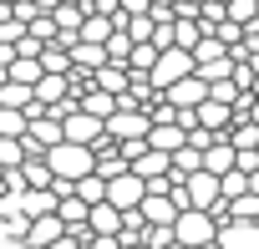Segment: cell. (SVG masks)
Wrapping results in <instances>:
<instances>
[{"label":"cell","instance_id":"obj_19","mask_svg":"<svg viewBox=\"0 0 259 249\" xmlns=\"http://www.w3.org/2000/svg\"><path fill=\"white\" fill-rule=\"evenodd\" d=\"M117 6H122L127 16H138V11H148V6H153V0H117Z\"/></svg>","mask_w":259,"mask_h":249},{"label":"cell","instance_id":"obj_16","mask_svg":"<svg viewBox=\"0 0 259 249\" xmlns=\"http://www.w3.org/2000/svg\"><path fill=\"white\" fill-rule=\"evenodd\" d=\"M21 203H26V219H36V214H51V209H56V193H51V188H26Z\"/></svg>","mask_w":259,"mask_h":249},{"label":"cell","instance_id":"obj_9","mask_svg":"<svg viewBox=\"0 0 259 249\" xmlns=\"http://www.w3.org/2000/svg\"><path fill=\"white\" fill-rule=\"evenodd\" d=\"M61 234H66V224H61V214H56V209H51V214H36V219L26 224V244H31V249L61 244Z\"/></svg>","mask_w":259,"mask_h":249},{"label":"cell","instance_id":"obj_3","mask_svg":"<svg viewBox=\"0 0 259 249\" xmlns=\"http://www.w3.org/2000/svg\"><path fill=\"white\" fill-rule=\"evenodd\" d=\"M188 71H193V51H188V46H163L158 61L148 66V81L163 92L168 81H178V76H188Z\"/></svg>","mask_w":259,"mask_h":249},{"label":"cell","instance_id":"obj_1","mask_svg":"<svg viewBox=\"0 0 259 249\" xmlns=\"http://www.w3.org/2000/svg\"><path fill=\"white\" fill-rule=\"evenodd\" d=\"M46 163H51V173L56 178H81V173H92V143H71V138H61V143H51L46 148Z\"/></svg>","mask_w":259,"mask_h":249},{"label":"cell","instance_id":"obj_5","mask_svg":"<svg viewBox=\"0 0 259 249\" xmlns=\"http://www.w3.org/2000/svg\"><path fill=\"white\" fill-rule=\"evenodd\" d=\"M224 249H259V219H219V239Z\"/></svg>","mask_w":259,"mask_h":249},{"label":"cell","instance_id":"obj_22","mask_svg":"<svg viewBox=\"0 0 259 249\" xmlns=\"http://www.w3.org/2000/svg\"><path fill=\"white\" fill-rule=\"evenodd\" d=\"M0 81H6V66H0Z\"/></svg>","mask_w":259,"mask_h":249},{"label":"cell","instance_id":"obj_13","mask_svg":"<svg viewBox=\"0 0 259 249\" xmlns=\"http://www.w3.org/2000/svg\"><path fill=\"white\" fill-rule=\"evenodd\" d=\"M193 168H203V148H193V143H183V148H173V163H168V173H173V183H183Z\"/></svg>","mask_w":259,"mask_h":249},{"label":"cell","instance_id":"obj_7","mask_svg":"<svg viewBox=\"0 0 259 249\" xmlns=\"http://www.w3.org/2000/svg\"><path fill=\"white\" fill-rule=\"evenodd\" d=\"M163 97H168L173 107H198V102L208 97V81H203L198 71H188V76H178V81H168V87H163Z\"/></svg>","mask_w":259,"mask_h":249},{"label":"cell","instance_id":"obj_4","mask_svg":"<svg viewBox=\"0 0 259 249\" xmlns=\"http://www.w3.org/2000/svg\"><path fill=\"white\" fill-rule=\"evenodd\" d=\"M183 198H188V209H219L224 203V193H219V173H208V168H193L188 178H183Z\"/></svg>","mask_w":259,"mask_h":249},{"label":"cell","instance_id":"obj_2","mask_svg":"<svg viewBox=\"0 0 259 249\" xmlns=\"http://www.w3.org/2000/svg\"><path fill=\"white\" fill-rule=\"evenodd\" d=\"M173 239H178V244H213V239H219V219H213L208 209H178Z\"/></svg>","mask_w":259,"mask_h":249},{"label":"cell","instance_id":"obj_10","mask_svg":"<svg viewBox=\"0 0 259 249\" xmlns=\"http://www.w3.org/2000/svg\"><path fill=\"white\" fill-rule=\"evenodd\" d=\"M51 21H56L61 41L71 46V41H76V31H81V21H87V0H56V6H51Z\"/></svg>","mask_w":259,"mask_h":249},{"label":"cell","instance_id":"obj_21","mask_svg":"<svg viewBox=\"0 0 259 249\" xmlns=\"http://www.w3.org/2000/svg\"><path fill=\"white\" fill-rule=\"evenodd\" d=\"M249 117H254V122H259V97H254V102H249Z\"/></svg>","mask_w":259,"mask_h":249},{"label":"cell","instance_id":"obj_8","mask_svg":"<svg viewBox=\"0 0 259 249\" xmlns=\"http://www.w3.org/2000/svg\"><path fill=\"white\" fill-rule=\"evenodd\" d=\"M138 209H143L148 224H173V219H178V198H173V188H148Z\"/></svg>","mask_w":259,"mask_h":249},{"label":"cell","instance_id":"obj_20","mask_svg":"<svg viewBox=\"0 0 259 249\" xmlns=\"http://www.w3.org/2000/svg\"><path fill=\"white\" fill-rule=\"evenodd\" d=\"M249 188H254V193H259V168H249Z\"/></svg>","mask_w":259,"mask_h":249},{"label":"cell","instance_id":"obj_11","mask_svg":"<svg viewBox=\"0 0 259 249\" xmlns=\"http://www.w3.org/2000/svg\"><path fill=\"white\" fill-rule=\"evenodd\" d=\"M148 143H153V148H163V153H173V148H183V143H188V128H183L178 117H158L153 128H148Z\"/></svg>","mask_w":259,"mask_h":249},{"label":"cell","instance_id":"obj_12","mask_svg":"<svg viewBox=\"0 0 259 249\" xmlns=\"http://www.w3.org/2000/svg\"><path fill=\"white\" fill-rule=\"evenodd\" d=\"M66 51H71V66H76V71H97V66L107 61V46H102V41H87V36H76Z\"/></svg>","mask_w":259,"mask_h":249},{"label":"cell","instance_id":"obj_15","mask_svg":"<svg viewBox=\"0 0 259 249\" xmlns=\"http://www.w3.org/2000/svg\"><path fill=\"white\" fill-rule=\"evenodd\" d=\"M41 66H46V71H71V51H66V41H46V46H41Z\"/></svg>","mask_w":259,"mask_h":249},{"label":"cell","instance_id":"obj_18","mask_svg":"<svg viewBox=\"0 0 259 249\" xmlns=\"http://www.w3.org/2000/svg\"><path fill=\"white\" fill-rule=\"evenodd\" d=\"M224 16L239 21V26H249V21H259V0H224Z\"/></svg>","mask_w":259,"mask_h":249},{"label":"cell","instance_id":"obj_17","mask_svg":"<svg viewBox=\"0 0 259 249\" xmlns=\"http://www.w3.org/2000/svg\"><path fill=\"white\" fill-rule=\"evenodd\" d=\"M107 31H112V16L87 11V21H81V31H76V36H87V41H107Z\"/></svg>","mask_w":259,"mask_h":249},{"label":"cell","instance_id":"obj_6","mask_svg":"<svg viewBox=\"0 0 259 249\" xmlns=\"http://www.w3.org/2000/svg\"><path fill=\"white\" fill-rule=\"evenodd\" d=\"M143 193H148V183H143L133 168H122V173H112V178H107V198H112L117 209H138V203H143Z\"/></svg>","mask_w":259,"mask_h":249},{"label":"cell","instance_id":"obj_14","mask_svg":"<svg viewBox=\"0 0 259 249\" xmlns=\"http://www.w3.org/2000/svg\"><path fill=\"white\" fill-rule=\"evenodd\" d=\"M26 107H0V138H26Z\"/></svg>","mask_w":259,"mask_h":249}]
</instances>
